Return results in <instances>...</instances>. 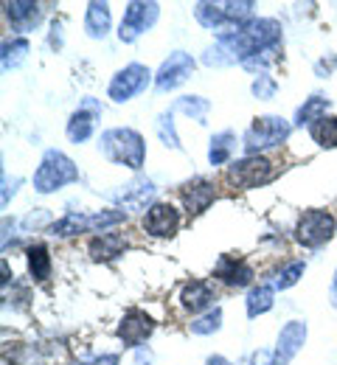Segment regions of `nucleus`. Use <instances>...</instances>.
Wrapping results in <instances>:
<instances>
[{
	"label": "nucleus",
	"mask_w": 337,
	"mask_h": 365,
	"mask_svg": "<svg viewBox=\"0 0 337 365\" xmlns=\"http://www.w3.org/2000/svg\"><path fill=\"white\" fill-rule=\"evenodd\" d=\"M309 138L321 149H337V115H323L309 127Z\"/></svg>",
	"instance_id": "28"
},
{
	"label": "nucleus",
	"mask_w": 337,
	"mask_h": 365,
	"mask_svg": "<svg viewBox=\"0 0 337 365\" xmlns=\"http://www.w3.org/2000/svg\"><path fill=\"white\" fill-rule=\"evenodd\" d=\"M214 278L222 281L225 287L244 289V287L253 284V267L244 259H237V256H219V262L214 267Z\"/></svg>",
	"instance_id": "18"
},
{
	"label": "nucleus",
	"mask_w": 337,
	"mask_h": 365,
	"mask_svg": "<svg viewBox=\"0 0 337 365\" xmlns=\"http://www.w3.org/2000/svg\"><path fill=\"white\" fill-rule=\"evenodd\" d=\"M169 110H172V113H183V115H189V118L197 121V124H205V118H208V113H211V101L202 98V96H180Z\"/></svg>",
	"instance_id": "26"
},
{
	"label": "nucleus",
	"mask_w": 337,
	"mask_h": 365,
	"mask_svg": "<svg viewBox=\"0 0 337 365\" xmlns=\"http://www.w3.org/2000/svg\"><path fill=\"white\" fill-rule=\"evenodd\" d=\"M189 329H192V334H199V337L219 331V329H222V307H214V309L197 315V318L189 323Z\"/></svg>",
	"instance_id": "30"
},
{
	"label": "nucleus",
	"mask_w": 337,
	"mask_h": 365,
	"mask_svg": "<svg viewBox=\"0 0 337 365\" xmlns=\"http://www.w3.org/2000/svg\"><path fill=\"white\" fill-rule=\"evenodd\" d=\"M205 365H231V363H228L225 357H219V354H214V357H208V360H205Z\"/></svg>",
	"instance_id": "37"
},
{
	"label": "nucleus",
	"mask_w": 337,
	"mask_h": 365,
	"mask_svg": "<svg viewBox=\"0 0 337 365\" xmlns=\"http://www.w3.org/2000/svg\"><path fill=\"white\" fill-rule=\"evenodd\" d=\"M152 194H155L152 180H146V178H135L133 182H127V185H124V191H118V194H113V197L124 205V211H130V208H141Z\"/></svg>",
	"instance_id": "22"
},
{
	"label": "nucleus",
	"mask_w": 337,
	"mask_h": 365,
	"mask_svg": "<svg viewBox=\"0 0 337 365\" xmlns=\"http://www.w3.org/2000/svg\"><path fill=\"white\" fill-rule=\"evenodd\" d=\"M121 363V357L118 354H101V357H96L90 365H118Z\"/></svg>",
	"instance_id": "35"
},
{
	"label": "nucleus",
	"mask_w": 337,
	"mask_h": 365,
	"mask_svg": "<svg viewBox=\"0 0 337 365\" xmlns=\"http://www.w3.org/2000/svg\"><path fill=\"white\" fill-rule=\"evenodd\" d=\"M28 40L26 37H14V40H6L3 48H0V65H3V71H14V68H20L23 62H26V56H28Z\"/></svg>",
	"instance_id": "27"
},
{
	"label": "nucleus",
	"mask_w": 337,
	"mask_h": 365,
	"mask_svg": "<svg viewBox=\"0 0 337 365\" xmlns=\"http://www.w3.org/2000/svg\"><path fill=\"white\" fill-rule=\"evenodd\" d=\"M76 180H79V166L65 152H59V149H46L43 152V160L34 172V191L53 194L62 185H71Z\"/></svg>",
	"instance_id": "4"
},
{
	"label": "nucleus",
	"mask_w": 337,
	"mask_h": 365,
	"mask_svg": "<svg viewBox=\"0 0 337 365\" xmlns=\"http://www.w3.org/2000/svg\"><path fill=\"white\" fill-rule=\"evenodd\" d=\"M214 301H217V292H214V287H211L208 281H202V278H194L189 284H183V289H180V307H183L186 312H192V315L214 309Z\"/></svg>",
	"instance_id": "17"
},
{
	"label": "nucleus",
	"mask_w": 337,
	"mask_h": 365,
	"mask_svg": "<svg viewBox=\"0 0 337 365\" xmlns=\"http://www.w3.org/2000/svg\"><path fill=\"white\" fill-rule=\"evenodd\" d=\"M329 301H332V307L337 309V270L332 275V287H329Z\"/></svg>",
	"instance_id": "36"
},
{
	"label": "nucleus",
	"mask_w": 337,
	"mask_h": 365,
	"mask_svg": "<svg viewBox=\"0 0 337 365\" xmlns=\"http://www.w3.org/2000/svg\"><path fill=\"white\" fill-rule=\"evenodd\" d=\"M127 250V239L121 233H98L96 239H90L88 245V253L93 262H115L118 256H124Z\"/></svg>",
	"instance_id": "19"
},
{
	"label": "nucleus",
	"mask_w": 337,
	"mask_h": 365,
	"mask_svg": "<svg viewBox=\"0 0 337 365\" xmlns=\"http://www.w3.org/2000/svg\"><path fill=\"white\" fill-rule=\"evenodd\" d=\"M43 222H48V214H46L43 208H37V214H31V217H26V220H23V225H26V228H31V225L37 228V225H43Z\"/></svg>",
	"instance_id": "34"
},
{
	"label": "nucleus",
	"mask_w": 337,
	"mask_h": 365,
	"mask_svg": "<svg viewBox=\"0 0 337 365\" xmlns=\"http://www.w3.org/2000/svg\"><path fill=\"white\" fill-rule=\"evenodd\" d=\"M234 152H237V133L234 130H222V133H217V135L211 138L208 163L211 166H225Z\"/></svg>",
	"instance_id": "23"
},
{
	"label": "nucleus",
	"mask_w": 337,
	"mask_h": 365,
	"mask_svg": "<svg viewBox=\"0 0 337 365\" xmlns=\"http://www.w3.org/2000/svg\"><path fill=\"white\" fill-rule=\"evenodd\" d=\"M152 82V71L141 65V62H130L127 68H121L110 85H107V96L115 101V104H124V101H133L138 93H144Z\"/></svg>",
	"instance_id": "8"
},
{
	"label": "nucleus",
	"mask_w": 337,
	"mask_h": 365,
	"mask_svg": "<svg viewBox=\"0 0 337 365\" xmlns=\"http://www.w3.org/2000/svg\"><path fill=\"white\" fill-rule=\"evenodd\" d=\"M144 230L155 239H172L180 230V211L172 202H152L144 214Z\"/></svg>",
	"instance_id": "13"
},
{
	"label": "nucleus",
	"mask_w": 337,
	"mask_h": 365,
	"mask_svg": "<svg viewBox=\"0 0 337 365\" xmlns=\"http://www.w3.org/2000/svg\"><path fill=\"white\" fill-rule=\"evenodd\" d=\"M26 262H28V273L34 281H48L51 278L53 262H51V253L46 245H31L26 250Z\"/></svg>",
	"instance_id": "24"
},
{
	"label": "nucleus",
	"mask_w": 337,
	"mask_h": 365,
	"mask_svg": "<svg viewBox=\"0 0 337 365\" xmlns=\"http://www.w3.org/2000/svg\"><path fill=\"white\" fill-rule=\"evenodd\" d=\"M155 331V320L146 315L144 309H127L118 323L115 334L124 343V349H141Z\"/></svg>",
	"instance_id": "12"
},
{
	"label": "nucleus",
	"mask_w": 337,
	"mask_h": 365,
	"mask_svg": "<svg viewBox=\"0 0 337 365\" xmlns=\"http://www.w3.org/2000/svg\"><path fill=\"white\" fill-rule=\"evenodd\" d=\"M155 363V354H152V349H146V346H141V349H135V357H133V365H152Z\"/></svg>",
	"instance_id": "33"
},
{
	"label": "nucleus",
	"mask_w": 337,
	"mask_h": 365,
	"mask_svg": "<svg viewBox=\"0 0 337 365\" xmlns=\"http://www.w3.org/2000/svg\"><path fill=\"white\" fill-rule=\"evenodd\" d=\"M309 334V326L304 320H289L287 326L279 331V343L273 349V365H289L295 360V354L304 349Z\"/></svg>",
	"instance_id": "14"
},
{
	"label": "nucleus",
	"mask_w": 337,
	"mask_h": 365,
	"mask_svg": "<svg viewBox=\"0 0 337 365\" xmlns=\"http://www.w3.org/2000/svg\"><path fill=\"white\" fill-rule=\"evenodd\" d=\"M276 304V287L273 284H259V287H250L247 298H244V312L247 318H259V315H267Z\"/></svg>",
	"instance_id": "21"
},
{
	"label": "nucleus",
	"mask_w": 337,
	"mask_h": 365,
	"mask_svg": "<svg viewBox=\"0 0 337 365\" xmlns=\"http://www.w3.org/2000/svg\"><path fill=\"white\" fill-rule=\"evenodd\" d=\"M98 115H101V104H98L96 98H93V96L82 98L79 110H73L71 118H68V124H65L68 140H71V143H85V140H90V135L96 133Z\"/></svg>",
	"instance_id": "11"
},
{
	"label": "nucleus",
	"mask_w": 337,
	"mask_h": 365,
	"mask_svg": "<svg viewBox=\"0 0 337 365\" xmlns=\"http://www.w3.org/2000/svg\"><path fill=\"white\" fill-rule=\"evenodd\" d=\"M253 0H228V3H194V17L199 26L217 31V37L231 34L253 20Z\"/></svg>",
	"instance_id": "2"
},
{
	"label": "nucleus",
	"mask_w": 337,
	"mask_h": 365,
	"mask_svg": "<svg viewBox=\"0 0 337 365\" xmlns=\"http://www.w3.org/2000/svg\"><path fill=\"white\" fill-rule=\"evenodd\" d=\"M3 14H6V23L11 26V31H17V34H28L43 23V9L34 0L3 3Z\"/></svg>",
	"instance_id": "15"
},
{
	"label": "nucleus",
	"mask_w": 337,
	"mask_h": 365,
	"mask_svg": "<svg viewBox=\"0 0 337 365\" xmlns=\"http://www.w3.org/2000/svg\"><path fill=\"white\" fill-rule=\"evenodd\" d=\"M180 200H183V208H186L192 217H197V214H202V211H208V208L214 205V200H217V185L211 180H205V178H194V180L183 182Z\"/></svg>",
	"instance_id": "16"
},
{
	"label": "nucleus",
	"mask_w": 337,
	"mask_h": 365,
	"mask_svg": "<svg viewBox=\"0 0 337 365\" xmlns=\"http://www.w3.org/2000/svg\"><path fill=\"white\" fill-rule=\"evenodd\" d=\"M326 110H329V98L326 96H309L295 113V127H312L315 121H321L326 115Z\"/></svg>",
	"instance_id": "25"
},
{
	"label": "nucleus",
	"mask_w": 337,
	"mask_h": 365,
	"mask_svg": "<svg viewBox=\"0 0 337 365\" xmlns=\"http://www.w3.org/2000/svg\"><path fill=\"white\" fill-rule=\"evenodd\" d=\"M127 220V211L110 208V211H96V214H68L48 225L51 236H79V233H104L107 228L118 225Z\"/></svg>",
	"instance_id": "5"
},
{
	"label": "nucleus",
	"mask_w": 337,
	"mask_h": 365,
	"mask_svg": "<svg viewBox=\"0 0 337 365\" xmlns=\"http://www.w3.org/2000/svg\"><path fill=\"white\" fill-rule=\"evenodd\" d=\"M273 178H276V166L264 155H244L239 160H234L225 172V180L234 188H244V191L267 185Z\"/></svg>",
	"instance_id": "7"
},
{
	"label": "nucleus",
	"mask_w": 337,
	"mask_h": 365,
	"mask_svg": "<svg viewBox=\"0 0 337 365\" xmlns=\"http://www.w3.org/2000/svg\"><path fill=\"white\" fill-rule=\"evenodd\" d=\"M110 23H113V17H110V6L107 3H88V11H85V31H88V37L90 40H104L107 34H110Z\"/></svg>",
	"instance_id": "20"
},
{
	"label": "nucleus",
	"mask_w": 337,
	"mask_h": 365,
	"mask_svg": "<svg viewBox=\"0 0 337 365\" xmlns=\"http://www.w3.org/2000/svg\"><path fill=\"white\" fill-rule=\"evenodd\" d=\"M306 273V262H289L284 264L279 273L273 275V281H267V284H273L276 289H289V287H295L301 278Z\"/></svg>",
	"instance_id": "31"
},
{
	"label": "nucleus",
	"mask_w": 337,
	"mask_h": 365,
	"mask_svg": "<svg viewBox=\"0 0 337 365\" xmlns=\"http://www.w3.org/2000/svg\"><path fill=\"white\" fill-rule=\"evenodd\" d=\"M337 233V220L323 211V208H309L301 214L298 225H295V242L309 247V250H318L323 247L326 242H332V236Z\"/></svg>",
	"instance_id": "6"
},
{
	"label": "nucleus",
	"mask_w": 337,
	"mask_h": 365,
	"mask_svg": "<svg viewBox=\"0 0 337 365\" xmlns=\"http://www.w3.org/2000/svg\"><path fill=\"white\" fill-rule=\"evenodd\" d=\"M157 17H160V6L157 3H141V0L127 3L121 26H118V40L121 43H135L144 31H149L157 23Z\"/></svg>",
	"instance_id": "9"
},
{
	"label": "nucleus",
	"mask_w": 337,
	"mask_h": 365,
	"mask_svg": "<svg viewBox=\"0 0 337 365\" xmlns=\"http://www.w3.org/2000/svg\"><path fill=\"white\" fill-rule=\"evenodd\" d=\"M98 152L118 166H127L133 172H141L146 160V140L138 130L130 127H113L98 135Z\"/></svg>",
	"instance_id": "1"
},
{
	"label": "nucleus",
	"mask_w": 337,
	"mask_h": 365,
	"mask_svg": "<svg viewBox=\"0 0 337 365\" xmlns=\"http://www.w3.org/2000/svg\"><path fill=\"white\" fill-rule=\"evenodd\" d=\"M194 68H197V62H194L192 53H186V51H172V53L163 59V65L157 68V73H155V91L157 93L177 91L183 82H189Z\"/></svg>",
	"instance_id": "10"
},
{
	"label": "nucleus",
	"mask_w": 337,
	"mask_h": 365,
	"mask_svg": "<svg viewBox=\"0 0 337 365\" xmlns=\"http://www.w3.org/2000/svg\"><path fill=\"white\" fill-rule=\"evenodd\" d=\"M250 93H253L259 101H270V98H276V93H279V82H276L273 76H267V73H259V76L253 79V85H250Z\"/></svg>",
	"instance_id": "32"
},
{
	"label": "nucleus",
	"mask_w": 337,
	"mask_h": 365,
	"mask_svg": "<svg viewBox=\"0 0 337 365\" xmlns=\"http://www.w3.org/2000/svg\"><path fill=\"white\" fill-rule=\"evenodd\" d=\"M289 133H292V124L287 118H281V115H259V118H253V124L242 135L244 155H261L267 149H276V146L287 143Z\"/></svg>",
	"instance_id": "3"
},
{
	"label": "nucleus",
	"mask_w": 337,
	"mask_h": 365,
	"mask_svg": "<svg viewBox=\"0 0 337 365\" xmlns=\"http://www.w3.org/2000/svg\"><path fill=\"white\" fill-rule=\"evenodd\" d=\"M155 130H157V138H160V143H163L166 149H175V152H180V149H183L180 135H177V130H175V113H172V110H166V113H160V115H157Z\"/></svg>",
	"instance_id": "29"
}]
</instances>
